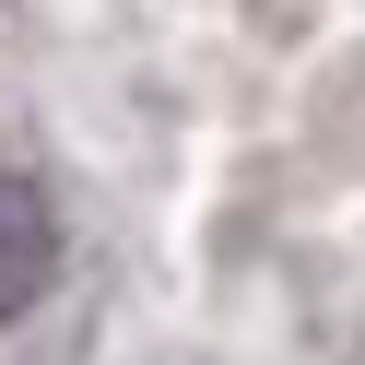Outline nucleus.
I'll use <instances>...</instances> for the list:
<instances>
[{"instance_id": "obj_1", "label": "nucleus", "mask_w": 365, "mask_h": 365, "mask_svg": "<svg viewBox=\"0 0 365 365\" xmlns=\"http://www.w3.org/2000/svg\"><path fill=\"white\" fill-rule=\"evenodd\" d=\"M48 271H59V224H48V189L0 165V318H24Z\"/></svg>"}]
</instances>
